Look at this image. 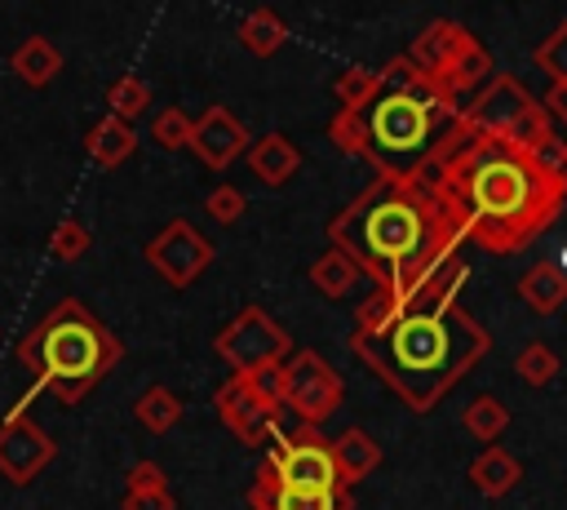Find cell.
<instances>
[{
    "label": "cell",
    "instance_id": "cell-1",
    "mask_svg": "<svg viewBox=\"0 0 567 510\" xmlns=\"http://www.w3.org/2000/svg\"><path fill=\"white\" fill-rule=\"evenodd\" d=\"M465 257L443 262L394 315L372 333H350V350L412 408L430 412L487 350L492 333L461 306Z\"/></svg>",
    "mask_w": 567,
    "mask_h": 510
},
{
    "label": "cell",
    "instance_id": "cell-2",
    "mask_svg": "<svg viewBox=\"0 0 567 510\" xmlns=\"http://www.w3.org/2000/svg\"><path fill=\"white\" fill-rule=\"evenodd\" d=\"M461 222V235L487 253H518L567 204L563 177L549 173L532 151H518L501 137L465 129L443 151V160L421 177Z\"/></svg>",
    "mask_w": 567,
    "mask_h": 510
},
{
    "label": "cell",
    "instance_id": "cell-3",
    "mask_svg": "<svg viewBox=\"0 0 567 510\" xmlns=\"http://www.w3.org/2000/svg\"><path fill=\"white\" fill-rule=\"evenodd\" d=\"M328 244L341 248L372 279V288H385L403 302L443 262L461 257L456 248L465 235L430 182L372 177L328 222Z\"/></svg>",
    "mask_w": 567,
    "mask_h": 510
},
{
    "label": "cell",
    "instance_id": "cell-4",
    "mask_svg": "<svg viewBox=\"0 0 567 510\" xmlns=\"http://www.w3.org/2000/svg\"><path fill=\"white\" fill-rule=\"evenodd\" d=\"M461 133V102L439 93L403 53L381 67V89L359 111L328 120V142L359 155L377 177L421 182Z\"/></svg>",
    "mask_w": 567,
    "mask_h": 510
},
{
    "label": "cell",
    "instance_id": "cell-5",
    "mask_svg": "<svg viewBox=\"0 0 567 510\" xmlns=\"http://www.w3.org/2000/svg\"><path fill=\"white\" fill-rule=\"evenodd\" d=\"M13 355L58 395V404L71 408L84 404L106 373H115V364L124 359V341L80 297H62L18 337Z\"/></svg>",
    "mask_w": 567,
    "mask_h": 510
},
{
    "label": "cell",
    "instance_id": "cell-6",
    "mask_svg": "<svg viewBox=\"0 0 567 510\" xmlns=\"http://www.w3.org/2000/svg\"><path fill=\"white\" fill-rule=\"evenodd\" d=\"M461 120H465V129H474V133H483V137H501V142H509V146H518V151H540L545 142H554L558 133H554V120H549V111H545V102H536L514 75H505V71H496L465 106H461Z\"/></svg>",
    "mask_w": 567,
    "mask_h": 510
},
{
    "label": "cell",
    "instance_id": "cell-7",
    "mask_svg": "<svg viewBox=\"0 0 567 510\" xmlns=\"http://www.w3.org/2000/svg\"><path fill=\"white\" fill-rule=\"evenodd\" d=\"M292 333L266 310V306H244L217 337H213V355H221L230 364V373L257 377V373H275L288 355H292Z\"/></svg>",
    "mask_w": 567,
    "mask_h": 510
},
{
    "label": "cell",
    "instance_id": "cell-8",
    "mask_svg": "<svg viewBox=\"0 0 567 510\" xmlns=\"http://www.w3.org/2000/svg\"><path fill=\"white\" fill-rule=\"evenodd\" d=\"M213 408L221 417V426L257 448L270 439V430L279 426V368L275 373H257V377H244V373H230L217 390H213Z\"/></svg>",
    "mask_w": 567,
    "mask_h": 510
},
{
    "label": "cell",
    "instance_id": "cell-9",
    "mask_svg": "<svg viewBox=\"0 0 567 510\" xmlns=\"http://www.w3.org/2000/svg\"><path fill=\"white\" fill-rule=\"evenodd\" d=\"M266 443L270 448H266L261 461L270 466V475L284 488H315V492L346 488L341 470H337V457H332V443L319 435V426H297V430L275 426Z\"/></svg>",
    "mask_w": 567,
    "mask_h": 510
},
{
    "label": "cell",
    "instance_id": "cell-10",
    "mask_svg": "<svg viewBox=\"0 0 567 510\" xmlns=\"http://www.w3.org/2000/svg\"><path fill=\"white\" fill-rule=\"evenodd\" d=\"M346 399L341 373L319 350H292L279 364V404H288L301 426H323Z\"/></svg>",
    "mask_w": 567,
    "mask_h": 510
},
{
    "label": "cell",
    "instance_id": "cell-11",
    "mask_svg": "<svg viewBox=\"0 0 567 510\" xmlns=\"http://www.w3.org/2000/svg\"><path fill=\"white\" fill-rule=\"evenodd\" d=\"M142 253H146V262L159 271V279L173 284V288H190V284L213 266V257H217L213 239H204L186 217L164 222V226L146 239Z\"/></svg>",
    "mask_w": 567,
    "mask_h": 510
},
{
    "label": "cell",
    "instance_id": "cell-12",
    "mask_svg": "<svg viewBox=\"0 0 567 510\" xmlns=\"http://www.w3.org/2000/svg\"><path fill=\"white\" fill-rule=\"evenodd\" d=\"M53 457H58V443H53V435L31 412L18 417V421L0 417V475L9 483H18V488L31 483L35 475L49 470Z\"/></svg>",
    "mask_w": 567,
    "mask_h": 510
},
{
    "label": "cell",
    "instance_id": "cell-13",
    "mask_svg": "<svg viewBox=\"0 0 567 510\" xmlns=\"http://www.w3.org/2000/svg\"><path fill=\"white\" fill-rule=\"evenodd\" d=\"M248 146H252V137H248V129H244V120L230 111V106H221V102H213L204 115H195V129H190V151L213 169V173H221V169H230L239 155H248Z\"/></svg>",
    "mask_w": 567,
    "mask_h": 510
},
{
    "label": "cell",
    "instance_id": "cell-14",
    "mask_svg": "<svg viewBox=\"0 0 567 510\" xmlns=\"http://www.w3.org/2000/svg\"><path fill=\"white\" fill-rule=\"evenodd\" d=\"M248 510H354V488H332V492H315V488H284L266 461H257L252 483H248Z\"/></svg>",
    "mask_w": 567,
    "mask_h": 510
},
{
    "label": "cell",
    "instance_id": "cell-15",
    "mask_svg": "<svg viewBox=\"0 0 567 510\" xmlns=\"http://www.w3.org/2000/svg\"><path fill=\"white\" fill-rule=\"evenodd\" d=\"M474 40H478V35H474V31H465L461 22H452V18H434V22H430L412 44H408V53H403V58H408V62H412L430 84H439V80H443V71H447V67H452V62H456Z\"/></svg>",
    "mask_w": 567,
    "mask_h": 510
},
{
    "label": "cell",
    "instance_id": "cell-16",
    "mask_svg": "<svg viewBox=\"0 0 567 510\" xmlns=\"http://www.w3.org/2000/svg\"><path fill=\"white\" fill-rule=\"evenodd\" d=\"M248 169L252 177H261L266 186H284L297 177L301 169V146L288 137V133H266L248 146Z\"/></svg>",
    "mask_w": 567,
    "mask_h": 510
},
{
    "label": "cell",
    "instance_id": "cell-17",
    "mask_svg": "<svg viewBox=\"0 0 567 510\" xmlns=\"http://www.w3.org/2000/svg\"><path fill=\"white\" fill-rule=\"evenodd\" d=\"M9 71L27 84V89H49L62 71V49L49 35H27L13 53H9Z\"/></svg>",
    "mask_w": 567,
    "mask_h": 510
},
{
    "label": "cell",
    "instance_id": "cell-18",
    "mask_svg": "<svg viewBox=\"0 0 567 510\" xmlns=\"http://www.w3.org/2000/svg\"><path fill=\"white\" fill-rule=\"evenodd\" d=\"M84 151H89V160H93L97 169H120V164L137 151V129L124 124V120H115V115H102L97 124H89Z\"/></svg>",
    "mask_w": 567,
    "mask_h": 510
},
{
    "label": "cell",
    "instance_id": "cell-19",
    "mask_svg": "<svg viewBox=\"0 0 567 510\" xmlns=\"http://www.w3.org/2000/svg\"><path fill=\"white\" fill-rule=\"evenodd\" d=\"M328 443H332V457H337V470H341V483H346V488H354L359 479H368V475L381 466V443H377L368 430H359V426L341 430V435L328 439Z\"/></svg>",
    "mask_w": 567,
    "mask_h": 510
},
{
    "label": "cell",
    "instance_id": "cell-20",
    "mask_svg": "<svg viewBox=\"0 0 567 510\" xmlns=\"http://www.w3.org/2000/svg\"><path fill=\"white\" fill-rule=\"evenodd\" d=\"M518 479H523V461H518L514 452H505L501 443L483 448V452L470 461V483H474L483 497H492V501L505 497V492H514Z\"/></svg>",
    "mask_w": 567,
    "mask_h": 510
},
{
    "label": "cell",
    "instance_id": "cell-21",
    "mask_svg": "<svg viewBox=\"0 0 567 510\" xmlns=\"http://www.w3.org/2000/svg\"><path fill=\"white\" fill-rule=\"evenodd\" d=\"M518 297H523L536 315H554V310L567 302V271L558 266V257L527 266L523 279H518Z\"/></svg>",
    "mask_w": 567,
    "mask_h": 510
},
{
    "label": "cell",
    "instance_id": "cell-22",
    "mask_svg": "<svg viewBox=\"0 0 567 510\" xmlns=\"http://www.w3.org/2000/svg\"><path fill=\"white\" fill-rule=\"evenodd\" d=\"M239 44L252 53V58H270V53H279L284 44H288V22L270 9V4H257V9H248L244 18H239Z\"/></svg>",
    "mask_w": 567,
    "mask_h": 510
},
{
    "label": "cell",
    "instance_id": "cell-23",
    "mask_svg": "<svg viewBox=\"0 0 567 510\" xmlns=\"http://www.w3.org/2000/svg\"><path fill=\"white\" fill-rule=\"evenodd\" d=\"M133 417H137V426L146 435H168L182 421V399H177V390H168L164 381H155V386H146L133 399Z\"/></svg>",
    "mask_w": 567,
    "mask_h": 510
},
{
    "label": "cell",
    "instance_id": "cell-24",
    "mask_svg": "<svg viewBox=\"0 0 567 510\" xmlns=\"http://www.w3.org/2000/svg\"><path fill=\"white\" fill-rule=\"evenodd\" d=\"M306 275H310V284H315L323 297H332V302H337V297H346V293H350V288L363 279V271H359V266H354V262H350L341 248L319 253V257L310 262V271H306Z\"/></svg>",
    "mask_w": 567,
    "mask_h": 510
},
{
    "label": "cell",
    "instance_id": "cell-25",
    "mask_svg": "<svg viewBox=\"0 0 567 510\" xmlns=\"http://www.w3.org/2000/svg\"><path fill=\"white\" fill-rule=\"evenodd\" d=\"M461 426H465L478 443H487V448H492V443L505 435V426H509V408H505L496 395H478V399H470V404H465Z\"/></svg>",
    "mask_w": 567,
    "mask_h": 510
},
{
    "label": "cell",
    "instance_id": "cell-26",
    "mask_svg": "<svg viewBox=\"0 0 567 510\" xmlns=\"http://www.w3.org/2000/svg\"><path fill=\"white\" fill-rule=\"evenodd\" d=\"M146 106H151V84H146L142 75H115V80L106 84V115L133 124Z\"/></svg>",
    "mask_w": 567,
    "mask_h": 510
},
{
    "label": "cell",
    "instance_id": "cell-27",
    "mask_svg": "<svg viewBox=\"0 0 567 510\" xmlns=\"http://www.w3.org/2000/svg\"><path fill=\"white\" fill-rule=\"evenodd\" d=\"M377 89H381V67H346V71L337 75V84H332L337 111H359V106H368V102L377 98Z\"/></svg>",
    "mask_w": 567,
    "mask_h": 510
},
{
    "label": "cell",
    "instance_id": "cell-28",
    "mask_svg": "<svg viewBox=\"0 0 567 510\" xmlns=\"http://www.w3.org/2000/svg\"><path fill=\"white\" fill-rule=\"evenodd\" d=\"M89 248H93V231H89L80 217L53 222V231H49V253H53L58 262H80Z\"/></svg>",
    "mask_w": 567,
    "mask_h": 510
},
{
    "label": "cell",
    "instance_id": "cell-29",
    "mask_svg": "<svg viewBox=\"0 0 567 510\" xmlns=\"http://www.w3.org/2000/svg\"><path fill=\"white\" fill-rule=\"evenodd\" d=\"M514 373H518L527 386H549V381L558 377V355H554V346L527 341V346L514 355Z\"/></svg>",
    "mask_w": 567,
    "mask_h": 510
},
{
    "label": "cell",
    "instance_id": "cell-30",
    "mask_svg": "<svg viewBox=\"0 0 567 510\" xmlns=\"http://www.w3.org/2000/svg\"><path fill=\"white\" fill-rule=\"evenodd\" d=\"M532 62L549 75V84H567V18L536 44V53H532Z\"/></svg>",
    "mask_w": 567,
    "mask_h": 510
},
{
    "label": "cell",
    "instance_id": "cell-31",
    "mask_svg": "<svg viewBox=\"0 0 567 510\" xmlns=\"http://www.w3.org/2000/svg\"><path fill=\"white\" fill-rule=\"evenodd\" d=\"M190 129H195V115H186L182 106H164V111L151 120V137H155L164 151L190 146Z\"/></svg>",
    "mask_w": 567,
    "mask_h": 510
},
{
    "label": "cell",
    "instance_id": "cell-32",
    "mask_svg": "<svg viewBox=\"0 0 567 510\" xmlns=\"http://www.w3.org/2000/svg\"><path fill=\"white\" fill-rule=\"evenodd\" d=\"M204 208H208V217H213V222L235 226V222L248 213V200H244V191H239L235 182H217V186L204 195Z\"/></svg>",
    "mask_w": 567,
    "mask_h": 510
},
{
    "label": "cell",
    "instance_id": "cell-33",
    "mask_svg": "<svg viewBox=\"0 0 567 510\" xmlns=\"http://www.w3.org/2000/svg\"><path fill=\"white\" fill-rule=\"evenodd\" d=\"M164 488H168V475L151 457H142L124 470V492H164Z\"/></svg>",
    "mask_w": 567,
    "mask_h": 510
},
{
    "label": "cell",
    "instance_id": "cell-34",
    "mask_svg": "<svg viewBox=\"0 0 567 510\" xmlns=\"http://www.w3.org/2000/svg\"><path fill=\"white\" fill-rule=\"evenodd\" d=\"M120 510H177V497L168 488L164 492H124Z\"/></svg>",
    "mask_w": 567,
    "mask_h": 510
},
{
    "label": "cell",
    "instance_id": "cell-35",
    "mask_svg": "<svg viewBox=\"0 0 567 510\" xmlns=\"http://www.w3.org/2000/svg\"><path fill=\"white\" fill-rule=\"evenodd\" d=\"M545 111H549V120H563V124H567V84H549Z\"/></svg>",
    "mask_w": 567,
    "mask_h": 510
},
{
    "label": "cell",
    "instance_id": "cell-36",
    "mask_svg": "<svg viewBox=\"0 0 567 510\" xmlns=\"http://www.w3.org/2000/svg\"><path fill=\"white\" fill-rule=\"evenodd\" d=\"M558 177H563V191H567V160H563V173Z\"/></svg>",
    "mask_w": 567,
    "mask_h": 510
},
{
    "label": "cell",
    "instance_id": "cell-37",
    "mask_svg": "<svg viewBox=\"0 0 567 510\" xmlns=\"http://www.w3.org/2000/svg\"><path fill=\"white\" fill-rule=\"evenodd\" d=\"M558 266H563V271H567V253H563V257H558Z\"/></svg>",
    "mask_w": 567,
    "mask_h": 510
}]
</instances>
